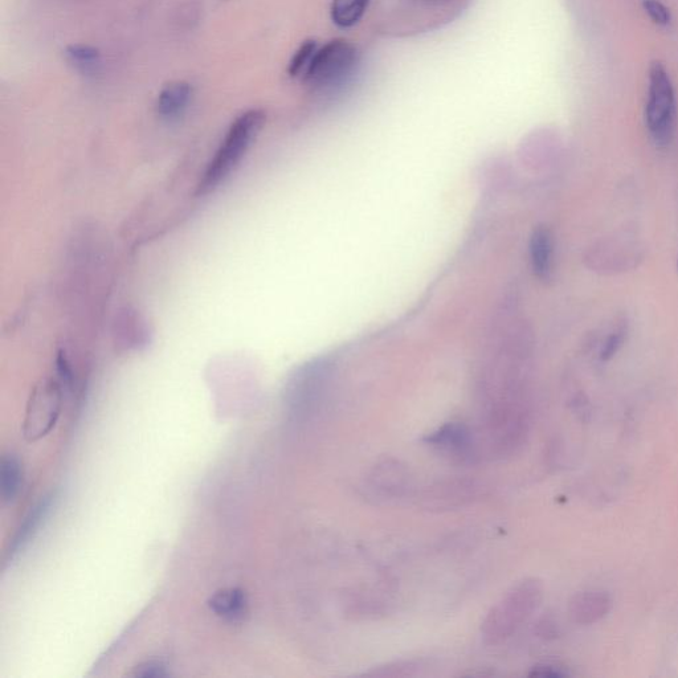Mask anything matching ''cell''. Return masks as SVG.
I'll use <instances>...</instances> for the list:
<instances>
[{"mask_svg": "<svg viewBox=\"0 0 678 678\" xmlns=\"http://www.w3.org/2000/svg\"><path fill=\"white\" fill-rule=\"evenodd\" d=\"M543 584L537 578H526L510 587L486 614L481 623V637L488 645L509 640L541 606Z\"/></svg>", "mask_w": 678, "mask_h": 678, "instance_id": "6da1fadb", "label": "cell"}, {"mask_svg": "<svg viewBox=\"0 0 678 678\" xmlns=\"http://www.w3.org/2000/svg\"><path fill=\"white\" fill-rule=\"evenodd\" d=\"M265 113L260 109L248 110L236 118L214 157L200 178L196 194L206 195L218 189L220 183L230 177L263 128Z\"/></svg>", "mask_w": 678, "mask_h": 678, "instance_id": "7a4b0ae2", "label": "cell"}, {"mask_svg": "<svg viewBox=\"0 0 678 678\" xmlns=\"http://www.w3.org/2000/svg\"><path fill=\"white\" fill-rule=\"evenodd\" d=\"M648 98L645 124L656 145L667 146L672 141L676 122V95L671 76L664 65L656 61L649 68Z\"/></svg>", "mask_w": 678, "mask_h": 678, "instance_id": "3957f363", "label": "cell"}, {"mask_svg": "<svg viewBox=\"0 0 678 678\" xmlns=\"http://www.w3.org/2000/svg\"><path fill=\"white\" fill-rule=\"evenodd\" d=\"M358 64L357 49L345 39H334L317 49L312 63L302 76L317 89H333L353 73Z\"/></svg>", "mask_w": 678, "mask_h": 678, "instance_id": "277c9868", "label": "cell"}, {"mask_svg": "<svg viewBox=\"0 0 678 678\" xmlns=\"http://www.w3.org/2000/svg\"><path fill=\"white\" fill-rule=\"evenodd\" d=\"M63 407V383L57 379H44L28 400L23 423L24 439L35 443L55 428Z\"/></svg>", "mask_w": 678, "mask_h": 678, "instance_id": "5b68a950", "label": "cell"}, {"mask_svg": "<svg viewBox=\"0 0 678 678\" xmlns=\"http://www.w3.org/2000/svg\"><path fill=\"white\" fill-rule=\"evenodd\" d=\"M363 492L377 502H394L410 496L414 489V477L402 461L383 459L367 472L362 485Z\"/></svg>", "mask_w": 678, "mask_h": 678, "instance_id": "8992f818", "label": "cell"}, {"mask_svg": "<svg viewBox=\"0 0 678 678\" xmlns=\"http://www.w3.org/2000/svg\"><path fill=\"white\" fill-rule=\"evenodd\" d=\"M424 443L445 459L475 464L481 459L476 431L464 423H447L424 437Z\"/></svg>", "mask_w": 678, "mask_h": 678, "instance_id": "52a82bcc", "label": "cell"}, {"mask_svg": "<svg viewBox=\"0 0 678 678\" xmlns=\"http://www.w3.org/2000/svg\"><path fill=\"white\" fill-rule=\"evenodd\" d=\"M480 486L473 480L452 479L437 481L424 490L420 502L431 512H448L463 508L479 497Z\"/></svg>", "mask_w": 678, "mask_h": 678, "instance_id": "ba28073f", "label": "cell"}, {"mask_svg": "<svg viewBox=\"0 0 678 678\" xmlns=\"http://www.w3.org/2000/svg\"><path fill=\"white\" fill-rule=\"evenodd\" d=\"M388 592L377 586L354 588L343 599L346 614L354 619H377L385 615L390 600Z\"/></svg>", "mask_w": 678, "mask_h": 678, "instance_id": "9c48e42d", "label": "cell"}, {"mask_svg": "<svg viewBox=\"0 0 678 678\" xmlns=\"http://www.w3.org/2000/svg\"><path fill=\"white\" fill-rule=\"evenodd\" d=\"M611 596L604 591L579 592L570 600L569 612L575 623L588 626L602 620L611 611Z\"/></svg>", "mask_w": 678, "mask_h": 678, "instance_id": "30bf717a", "label": "cell"}, {"mask_svg": "<svg viewBox=\"0 0 678 678\" xmlns=\"http://www.w3.org/2000/svg\"><path fill=\"white\" fill-rule=\"evenodd\" d=\"M53 504H55V496L48 494V496L42 497V500L32 506L30 512L27 513L22 524H20L14 539H12L10 549L7 551L8 559H14L20 551L26 549L28 543L39 532L40 526L46 521Z\"/></svg>", "mask_w": 678, "mask_h": 678, "instance_id": "8fae6325", "label": "cell"}, {"mask_svg": "<svg viewBox=\"0 0 678 678\" xmlns=\"http://www.w3.org/2000/svg\"><path fill=\"white\" fill-rule=\"evenodd\" d=\"M207 606L212 614L226 622H242L248 615V595L239 587L222 588L208 599Z\"/></svg>", "mask_w": 678, "mask_h": 678, "instance_id": "7c38bea8", "label": "cell"}, {"mask_svg": "<svg viewBox=\"0 0 678 678\" xmlns=\"http://www.w3.org/2000/svg\"><path fill=\"white\" fill-rule=\"evenodd\" d=\"M553 236L549 228L538 227L530 239V260L535 275L547 279L553 268Z\"/></svg>", "mask_w": 678, "mask_h": 678, "instance_id": "4fadbf2b", "label": "cell"}, {"mask_svg": "<svg viewBox=\"0 0 678 678\" xmlns=\"http://www.w3.org/2000/svg\"><path fill=\"white\" fill-rule=\"evenodd\" d=\"M191 95H193V89L185 81L169 85V87L163 89L158 97L157 110L159 116L169 118V120L181 116L189 105Z\"/></svg>", "mask_w": 678, "mask_h": 678, "instance_id": "5bb4252c", "label": "cell"}, {"mask_svg": "<svg viewBox=\"0 0 678 678\" xmlns=\"http://www.w3.org/2000/svg\"><path fill=\"white\" fill-rule=\"evenodd\" d=\"M23 465L15 455H4L0 461V496L11 504L19 496L23 486Z\"/></svg>", "mask_w": 678, "mask_h": 678, "instance_id": "9a60e30c", "label": "cell"}, {"mask_svg": "<svg viewBox=\"0 0 678 678\" xmlns=\"http://www.w3.org/2000/svg\"><path fill=\"white\" fill-rule=\"evenodd\" d=\"M371 0H332L330 19L339 28L357 26L369 10Z\"/></svg>", "mask_w": 678, "mask_h": 678, "instance_id": "2e32d148", "label": "cell"}, {"mask_svg": "<svg viewBox=\"0 0 678 678\" xmlns=\"http://www.w3.org/2000/svg\"><path fill=\"white\" fill-rule=\"evenodd\" d=\"M422 668L420 661L414 660H400L394 663H388L383 667L371 669L370 672L365 673L367 677H410L418 675Z\"/></svg>", "mask_w": 678, "mask_h": 678, "instance_id": "e0dca14e", "label": "cell"}, {"mask_svg": "<svg viewBox=\"0 0 678 678\" xmlns=\"http://www.w3.org/2000/svg\"><path fill=\"white\" fill-rule=\"evenodd\" d=\"M318 43L316 40H306L302 43L300 48L294 52L291 63H289L288 73L291 77L304 76L306 69L312 63L314 55H316Z\"/></svg>", "mask_w": 678, "mask_h": 678, "instance_id": "ac0fdd59", "label": "cell"}, {"mask_svg": "<svg viewBox=\"0 0 678 678\" xmlns=\"http://www.w3.org/2000/svg\"><path fill=\"white\" fill-rule=\"evenodd\" d=\"M67 56L71 63L85 69V71L95 68L100 63V52L96 48L81 46V44L69 46L67 48Z\"/></svg>", "mask_w": 678, "mask_h": 678, "instance_id": "d6986e66", "label": "cell"}, {"mask_svg": "<svg viewBox=\"0 0 678 678\" xmlns=\"http://www.w3.org/2000/svg\"><path fill=\"white\" fill-rule=\"evenodd\" d=\"M171 675L169 665L163 660L150 659L136 665L129 676L136 678H163Z\"/></svg>", "mask_w": 678, "mask_h": 678, "instance_id": "ffe728a7", "label": "cell"}, {"mask_svg": "<svg viewBox=\"0 0 678 678\" xmlns=\"http://www.w3.org/2000/svg\"><path fill=\"white\" fill-rule=\"evenodd\" d=\"M643 6L649 18L659 26H668L671 23V12L659 0H644Z\"/></svg>", "mask_w": 678, "mask_h": 678, "instance_id": "44dd1931", "label": "cell"}, {"mask_svg": "<svg viewBox=\"0 0 678 678\" xmlns=\"http://www.w3.org/2000/svg\"><path fill=\"white\" fill-rule=\"evenodd\" d=\"M624 334H626L624 329H619L608 337L607 342L604 343L602 354H600L603 361H607V359L614 357V355L618 353V350L622 347L624 342Z\"/></svg>", "mask_w": 678, "mask_h": 678, "instance_id": "7402d4cb", "label": "cell"}, {"mask_svg": "<svg viewBox=\"0 0 678 678\" xmlns=\"http://www.w3.org/2000/svg\"><path fill=\"white\" fill-rule=\"evenodd\" d=\"M569 675L561 665L553 663H543L535 665L530 676L535 677H565Z\"/></svg>", "mask_w": 678, "mask_h": 678, "instance_id": "603a6c76", "label": "cell"}, {"mask_svg": "<svg viewBox=\"0 0 678 678\" xmlns=\"http://www.w3.org/2000/svg\"><path fill=\"white\" fill-rule=\"evenodd\" d=\"M537 633L538 636L543 637V639H555V637H558L557 624L551 619H542L541 622L538 623Z\"/></svg>", "mask_w": 678, "mask_h": 678, "instance_id": "cb8c5ba5", "label": "cell"}]
</instances>
